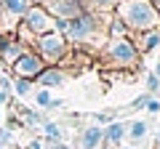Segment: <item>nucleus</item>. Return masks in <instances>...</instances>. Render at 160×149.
Listing matches in <instances>:
<instances>
[{
    "label": "nucleus",
    "mask_w": 160,
    "mask_h": 149,
    "mask_svg": "<svg viewBox=\"0 0 160 149\" xmlns=\"http://www.w3.org/2000/svg\"><path fill=\"white\" fill-rule=\"evenodd\" d=\"M107 24H109V13H99V11H83L78 19L69 22H56V32L64 35L67 43H78V46H88V43H107Z\"/></svg>",
    "instance_id": "f257e3e1"
},
{
    "label": "nucleus",
    "mask_w": 160,
    "mask_h": 149,
    "mask_svg": "<svg viewBox=\"0 0 160 149\" xmlns=\"http://www.w3.org/2000/svg\"><path fill=\"white\" fill-rule=\"evenodd\" d=\"M112 13L126 24L128 35L147 32V29H160V13L149 0H120Z\"/></svg>",
    "instance_id": "f03ea898"
},
{
    "label": "nucleus",
    "mask_w": 160,
    "mask_h": 149,
    "mask_svg": "<svg viewBox=\"0 0 160 149\" xmlns=\"http://www.w3.org/2000/svg\"><path fill=\"white\" fill-rule=\"evenodd\" d=\"M102 64L109 69H136L142 64V53L131 37H107L102 46Z\"/></svg>",
    "instance_id": "7ed1b4c3"
},
{
    "label": "nucleus",
    "mask_w": 160,
    "mask_h": 149,
    "mask_svg": "<svg viewBox=\"0 0 160 149\" xmlns=\"http://www.w3.org/2000/svg\"><path fill=\"white\" fill-rule=\"evenodd\" d=\"M32 43H35V53L46 61V67H59L69 53V43L64 40V35H59L56 29L46 32V35H38Z\"/></svg>",
    "instance_id": "20e7f679"
},
{
    "label": "nucleus",
    "mask_w": 160,
    "mask_h": 149,
    "mask_svg": "<svg viewBox=\"0 0 160 149\" xmlns=\"http://www.w3.org/2000/svg\"><path fill=\"white\" fill-rule=\"evenodd\" d=\"M22 27L27 29L32 37L38 35H46V32H53L56 29V19L46 11V6H29L22 16Z\"/></svg>",
    "instance_id": "39448f33"
},
{
    "label": "nucleus",
    "mask_w": 160,
    "mask_h": 149,
    "mask_svg": "<svg viewBox=\"0 0 160 149\" xmlns=\"http://www.w3.org/2000/svg\"><path fill=\"white\" fill-rule=\"evenodd\" d=\"M11 69H13V77H27V80H35V77L46 69V61H43L35 51H29V48H27V51H24L22 56L11 64Z\"/></svg>",
    "instance_id": "423d86ee"
},
{
    "label": "nucleus",
    "mask_w": 160,
    "mask_h": 149,
    "mask_svg": "<svg viewBox=\"0 0 160 149\" xmlns=\"http://www.w3.org/2000/svg\"><path fill=\"white\" fill-rule=\"evenodd\" d=\"M46 11L56 22H69V19H78L86 11V3H80V0H51V3H46Z\"/></svg>",
    "instance_id": "0eeeda50"
},
{
    "label": "nucleus",
    "mask_w": 160,
    "mask_h": 149,
    "mask_svg": "<svg viewBox=\"0 0 160 149\" xmlns=\"http://www.w3.org/2000/svg\"><path fill=\"white\" fill-rule=\"evenodd\" d=\"M27 48H29V46L22 40V37H19V35H13V32L3 35V37H0V61L11 67V64L16 61V59L22 56Z\"/></svg>",
    "instance_id": "6e6552de"
},
{
    "label": "nucleus",
    "mask_w": 160,
    "mask_h": 149,
    "mask_svg": "<svg viewBox=\"0 0 160 149\" xmlns=\"http://www.w3.org/2000/svg\"><path fill=\"white\" fill-rule=\"evenodd\" d=\"M133 40V46L139 48V53H152L160 48V29H147V32H133L128 35Z\"/></svg>",
    "instance_id": "1a4fd4ad"
},
{
    "label": "nucleus",
    "mask_w": 160,
    "mask_h": 149,
    "mask_svg": "<svg viewBox=\"0 0 160 149\" xmlns=\"http://www.w3.org/2000/svg\"><path fill=\"white\" fill-rule=\"evenodd\" d=\"M102 141H104V128L102 125H86L83 131H80V136H78V149H96V147H102Z\"/></svg>",
    "instance_id": "9d476101"
},
{
    "label": "nucleus",
    "mask_w": 160,
    "mask_h": 149,
    "mask_svg": "<svg viewBox=\"0 0 160 149\" xmlns=\"http://www.w3.org/2000/svg\"><path fill=\"white\" fill-rule=\"evenodd\" d=\"M35 83H38L40 88H62L64 83H67V72H64L62 67H46L43 72L35 77Z\"/></svg>",
    "instance_id": "9b49d317"
},
{
    "label": "nucleus",
    "mask_w": 160,
    "mask_h": 149,
    "mask_svg": "<svg viewBox=\"0 0 160 149\" xmlns=\"http://www.w3.org/2000/svg\"><path fill=\"white\" fill-rule=\"evenodd\" d=\"M126 131H128V123L112 120L109 125H104V144H112V147H123V141H126Z\"/></svg>",
    "instance_id": "f8f14e48"
},
{
    "label": "nucleus",
    "mask_w": 160,
    "mask_h": 149,
    "mask_svg": "<svg viewBox=\"0 0 160 149\" xmlns=\"http://www.w3.org/2000/svg\"><path fill=\"white\" fill-rule=\"evenodd\" d=\"M19 120H22V125H27V128H40L43 123L48 120V117L40 115V112H35V109L22 107V109H19Z\"/></svg>",
    "instance_id": "ddd939ff"
},
{
    "label": "nucleus",
    "mask_w": 160,
    "mask_h": 149,
    "mask_svg": "<svg viewBox=\"0 0 160 149\" xmlns=\"http://www.w3.org/2000/svg\"><path fill=\"white\" fill-rule=\"evenodd\" d=\"M0 6H3V11H6L8 16L22 19V16H24V11H27L32 3H29V0H0Z\"/></svg>",
    "instance_id": "4468645a"
},
{
    "label": "nucleus",
    "mask_w": 160,
    "mask_h": 149,
    "mask_svg": "<svg viewBox=\"0 0 160 149\" xmlns=\"http://www.w3.org/2000/svg\"><path fill=\"white\" fill-rule=\"evenodd\" d=\"M147 131H149V125L144 120H133L131 125H128V131H126V136L131 138V147H136L139 141H144V138H147Z\"/></svg>",
    "instance_id": "2eb2a0df"
},
{
    "label": "nucleus",
    "mask_w": 160,
    "mask_h": 149,
    "mask_svg": "<svg viewBox=\"0 0 160 149\" xmlns=\"http://www.w3.org/2000/svg\"><path fill=\"white\" fill-rule=\"evenodd\" d=\"M32 85H35V80H27V77H13L11 80V91L16 93L19 99H27L29 93H32Z\"/></svg>",
    "instance_id": "dca6fc26"
},
{
    "label": "nucleus",
    "mask_w": 160,
    "mask_h": 149,
    "mask_svg": "<svg viewBox=\"0 0 160 149\" xmlns=\"http://www.w3.org/2000/svg\"><path fill=\"white\" fill-rule=\"evenodd\" d=\"M40 128H43V136H46L48 141H64V131H62V125H59V123L46 120Z\"/></svg>",
    "instance_id": "f3484780"
},
{
    "label": "nucleus",
    "mask_w": 160,
    "mask_h": 149,
    "mask_svg": "<svg viewBox=\"0 0 160 149\" xmlns=\"http://www.w3.org/2000/svg\"><path fill=\"white\" fill-rule=\"evenodd\" d=\"M118 3L120 0H86V8L88 11H99V13H112Z\"/></svg>",
    "instance_id": "a211bd4d"
},
{
    "label": "nucleus",
    "mask_w": 160,
    "mask_h": 149,
    "mask_svg": "<svg viewBox=\"0 0 160 149\" xmlns=\"http://www.w3.org/2000/svg\"><path fill=\"white\" fill-rule=\"evenodd\" d=\"M51 91H48V88H40V91H35V104H38L40 109H48L51 107Z\"/></svg>",
    "instance_id": "6ab92c4d"
},
{
    "label": "nucleus",
    "mask_w": 160,
    "mask_h": 149,
    "mask_svg": "<svg viewBox=\"0 0 160 149\" xmlns=\"http://www.w3.org/2000/svg\"><path fill=\"white\" fill-rule=\"evenodd\" d=\"M112 120H118V112H109V109H107V112H93V123H96V125H109V123H112Z\"/></svg>",
    "instance_id": "aec40b11"
},
{
    "label": "nucleus",
    "mask_w": 160,
    "mask_h": 149,
    "mask_svg": "<svg viewBox=\"0 0 160 149\" xmlns=\"http://www.w3.org/2000/svg\"><path fill=\"white\" fill-rule=\"evenodd\" d=\"M144 83H147V93H149V96H158V93H160V77L155 72H149L147 77H144Z\"/></svg>",
    "instance_id": "412c9836"
},
{
    "label": "nucleus",
    "mask_w": 160,
    "mask_h": 149,
    "mask_svg": "<svg viewBox=\"0 0 160 149\" xmlns=\"http://www.w3.org/2000/svg\"><path fill=\"white\" fill-rule=\"evenodd\" d=\"M147 99H149V93H142V96H136L131 104H128V109H131V112H142L144 104H147Z\"/></svg>",
    "instance_id": "4be33fe9"
},
{
    "label": "nucleus",
    "mask_w": 160,
    "mask_h": 149,
    "mask_svg": "<svg viewBox=\"0 0 160 149\" xmlns=\"http://www.w3.org/2000/svg\"><path fill=\"white\" fill-rule=\"evenodd\" d=\"M144 112H149V115H158V112H160V99H158V96H149L147 104H144Z\"/></svg>",
    "instance_id": "5701e85b"
},
{
    "label": "nucleus",
    "mask_w": 160,
    "mask_h": 149,
    "mask_svg": "<svg viewBox=\"0 0 160 149\" xmlns=\"http://www.w3.org/2000/svg\"><path fill=\"white\" fill-rule=\"evenodd\" d=\"M8 144H13V131L0 128V147H8Z\"/></svg>",
    "instance_id": "b1692460"
},
{
    "label": "nucleus",
    "mask_w": 160,
    "mask_h": 149,
    "mask_svg": "<svg viewBox=\"0 0 160 149\" xmlns=\"http://www.w3.org/2000/svg\"><path fill=\"white\" fill-rule=\"evenodd\" d=\"M43 147H46V149H67V144H64V141H48V138H43Z\"/></svg>",
    "instance_id": "393cba45"
},
{
    "label": "nucleus",
    "mask_w": 160,
    "mask_h": 149,
    "mask_svg": "<svg viewBox=\"0 0 160 149\" xmlns=\"http://www.w3.org/2000/svg\"><path fill=\"white\" fill-rule=\"evenodd\" d=\"M27 149H46V147H43V138H35V141H29Z\"/></svg>",
    "instance_id": "a878e982"
},
{
    "label": "nucleus",
    "mask_w": 160,
    "mask_h": 149,
    "mask_svg": "<svg viewBox=\"0 0 160 149\" xmlns=\"http://www.w3.org/2000/svg\"><path fill=\"white\" fill-rule=\"evenodd\" d=\"M59 107H64L62 99H51V107H48V109H59Z\"/></svg>",
    "instance_id": "bb28decb"
},
{
    "label": "nucleus",
    "mask_w": 160,
    "mask_h": 149,
    "mask_svg": "<svg viewBox=\"0 0 160 149\" xmlns=\"http://www.w3.org/2000/svg\"><path fill=\"white\" fill-rule=\"evenodd\" d=\"M32 6H46V3H51V0H29Z\"/></svg>",
    "instance_id": "cd10ccee"
},
{
    "label": "nucleus",
    "mask_w": 160,
    "mask_h": 149,
    "mask_svg": "<svg viewBox=\"0 0 160 149\" xmlns=\"http://www.w3.org/2000/svg\"><path fill=\"white\" fill-rule=\"evenodd\" d=\"M96 149H115V147H112V144H104V141H102V147H96Z\"/></svg>",
    "instance_id": "c85d7f7f"
},
{
    "label": "nucleus",
    "mask_w": 160,
    "mask_h": 149,
    "mask_svg": "<svg viewBox=\"0 0 160 149\" xmlns=\"http://www.w3.org/2000/svg\"><path fill=\"white\" fill-rule=\"evenodd\" d=\"M149 3H152V6L158 8V13H160V0H149Z\"/></svg>",
    "instance_id": "c756f323"
},
{
    "label": "nucleus",
    "mask_w": 160,
    "mask_h": 149,
    "mask_svg": "<svg viewBox=\"0 0 160 149\" xmlns=\"http://www.w3.org/2000/svg\"><path fill=\"white\" fill-rule=\"evenodd\" d=\"M155 74L160 77V59H158V64H155Z\"/></svg>",
    "instance_id": "7c9ffc66"
},
{
    "label": "nucleus",
    "mask_w": 160,
    "mask_h": 149,
    "mask_svg": "<svg viewBox=\"0 0 160 149\" xmlns=\"http://www.w3.org/2000/svg\"><path fill=\"white\" fill-rule=\"evenodd\" d=\"M120 149H136V147H131V144H128V147H120Z\"/></svg>",
    "instance_id": "2f4dec72"
},
{
    "label": "nucleus",
    "mask_w": 160,
    "mask_h": 149,
    "mask_svg": "<svg viewBox=\"0 0 160 149\" xmlns=\"http://www.w3.org/2000/svg\"><path fill=\"white\" fill-rule=\"evenodd\" d=\"M0 13H3V6H0Z\"/></svg>",
    "instance_id": "473e14b6"
},
{
    "label": "nucleus",
    "mask_w": 160,
    "mask_h": 149,
    "mask_svg": "<svg viewBox=\"0 0 160 149\" xmlns=\"http://www.w3.org/2000/svg\"><path fill=\"white\" fill-rule=\"evenodd\" d=\"M80 3H86V0H80Z\"/></svg>",
    "instance_id": "72a5a7b5"
},
{
    "label": "nucleus",
    "mask_w": 160,
    "mask_h": 149,
    "mask_svg": "<svg viewBox=\"0 0 160 149\" xmlns=\"http://www.w3.org/2000/svg\"><path fill=\"white\" fill-rule=\"evenodd\" d=\"M0 149H6V147H0Z\"/></svg>",
    "instance_id": "f704fd0d"
}]
</instances>
